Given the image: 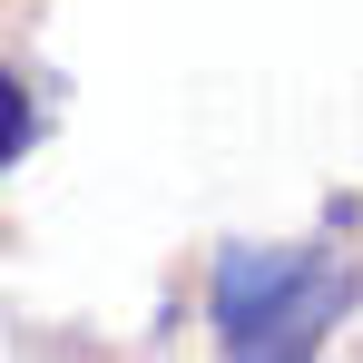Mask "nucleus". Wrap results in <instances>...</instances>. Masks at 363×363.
Wrapping results in <instances>:
<instances>
[{
	"label": "nucleus",
	"instance_id": "f03ea898",
	"mask_svg": "<svg viewBox=\"0 0 363 363\" xmlns=\"http://www.w3.org/2000/svg\"><path fill=\"white\" fill-rule=\"evenodd\" d=\"M20 147H30V89H20V79L0 69V167H10Z\"/></svg>",
	"mask_w": 363,
	"mask_h": 363
},
{
	"label": "nucleus",
	"instance_id": "f257e3e1",
	"mask_svg": "<svg viewBox=\"0 0 363 363\" xmlns=\"http://www.w3.org/2000/svg\"><path fill=\"white\" fill-rule=\"evenodd\" d=\"M334 304L344 285L304 255H226V275H216V324L236 354H304Z\"/></svg>",
	"mask_w": 363,
	"mask_h": 363
}]
</instances>
